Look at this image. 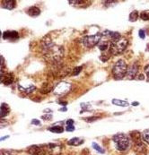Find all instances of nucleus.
<instances>
[{
  "instance_id": "17",
  "label": "nucleus",
  "mask_w": 149,
  "mask_h": 155,
  "mask_svg": "<svg viewBox=\"0 0 149 155\" xmlns=\"http://www.w3.org/2000/svg\"><path fill=\"white\" fill-rule=\"evenodd\" d=\"M83 143V141L82 139L78 138V137H74V138L70 139V140L68 142V144L69 145H73V146H78V145L82 144Z\"/></svg>"
},
{
  "instance_id": "6",
  "label": "nucleus",
  "mask_w": 149,
  "mask_h": 155,
  "mask_svg": "<svg viewBox=\"0 0 149 155\" xmlns=\"http://www.w3.org/2000/svg\"><path fill=\"white\" fill-rule=\"evenodd\" d=\"M72 88V84L68 82H61L58 83L54 89V93L58 96H64L68 94Z\"/></svg>"
},
{
  "instance_id": "11",
  "label": "nucleus",
  "mask_w": 149,
  "mask_h": 155,
  "mask_svg": "<svg viewBox=\"0 0 149 155\" xmlns=\"http://www.w3.org/2000/svg\"><path fill=\"white\" fill-rule=\"evenodd\" d=\"M28 152L31 155H45V151L41 147L32 145L28 149Z\"/></svg>"
},
{
  "instance_id": "34",
  "label": "nucleus",
  "mask_w": 149,
  "mask_h": 155,
  "mask_svg": "<svg viewBox=\"0 0 149 155\" xmlns=\"http://www.w3.org/2000/svg\"><path fill=\"white\" fill-rule=\"evenodd\" d=\"M74 125V120L73 119H68L67 121V126H73Z\"/></svg>"
},
{
  "instance_id": "19",
  "label": "nucleus",
  "mask_w": 149,
  "mask_h": 155,
  "mask_svg": "<svg viewBox=\"0 0 149 155\" xmlns=\"http://www.w3.org/2000/svg\"><path fill=\"white\" fill-rule=\"evenodd\" d=\"M130 136L132 138V140L137 144L138 142H141L140 141V137H141V135L139 134L138 132H132L131 134H130Z\"/></svg>"
},
{
  "instance_id": "40",
  "label": "nucleus",
  "mask_w": 149,
  "mask_h": 155,
  "mask_svg": "<svg viewBox=\"0 0 149 155\" xmlns=\"http://www.w3.org/2000/svg\"><path fill=\"white\" fill-rule=\"evenodd\" d=\"M6 138H8V136H4V137H2V138H1V141H4Z\"/></svg>"
},
{
  "instance_id": "24",
  "label": "nucleus",
  "mask_w": 149,
  "mask_h": 155,
  "mask_svg": "<svg viewBox=\"0 0 149 155\" xmlns=\"http://www.w3.org/2000/svg\"><path fill=\"white\" fill-rule=\"evenodd\" d=\"M140 17L144 21H148L149 20V10H145L140 14Z\"/></svg>"
},
{
  "instance_id": "23",
  "label": "nucleus",
  "mask_w": 149,
  "mask_h": 155,
  "mask_svg": "<svg viewBox=\"0 0 149 155\" xmlns=\"http://www.w3.org/2000/svg\"><path fill=\"white\" fill-rule=\"evenodd\" d=\"M138 12L137 11H133L130 14V22H136L138 18Z\"/></svg>"
},
{
  "instance_id": "26",
  "label": "nucleus",
  "mask_w": 149,
  "mask_h": 155,
  "mask_svg": "<svg viewBox=\"0 0 149 155\" xmlns=\"http://www.w3.org/2000/svg\"><path fill=\"white\" fill-rule=\"evenodd\" d=\"M82 66H77V67H76V68H74V70H73V72H72V75H74V76H76V75H77L81 71H82Z\"/></svg>"
},
{
  "instance_id": "39",
  "label": "nucleus",
  "mask_w": 149,
  "mask_h": 155,
  "mask_svg": "<svg viewBox=\"0 0 149 155\" xmlns=\"http://www.w3.org/2000/svg\"><path fill=\"white\" fill-rule=\"evenodd\" d=\"M60 110H61V111H67V108H63Z\"/></svg>"
},
{
  "instance_id": "2",
  "label": "nucleus",
  "mask_w": 149,
  "mask_h": 155,
  "mask_svg": "<svg viewBox=\"0 0 149 155\" xmlns=\"http://www.w3.org/2000/svg\"><path fill=\"white\" fill-rule=\"evenodd\" d=\"M127 65L126 62L122 59H119V61L115 63V65L112 67L113 77L116 80H121L127 75Z\"/></svg>"
},
{
  "instance_id": "12",
  "label": "nucleus",
  "mask_w": 149,
  "mask_h": 155,
  "mask_svg": "<svg viewBox=\"0 0 149 155\" xmlns=\"http://www.w3.org/2000/svg\"><path fill=\"white\" fill-rule=\"evenodd\" d=\"M135 151L137 152V155H146V146L142 142H138L136 144Z\"/></svg>"
},
{
  "instance_id": "30",
  "label": "nucleus",
  "mask_w": 149,
  "mask_h": 155,
  "mask_svg": "<svg viewBox=\"0 0 149 155\" xmlns=\"http://www.w3.org/2000/svg\"><path fill=\"white\" fill-rule=\"evenodd\" d=\"M66 130L68 131V132H73L75 130V126H67Z\"/></svg>"
},
{
  "instance_id": "33",
  "label": "nucleus",
  "mask_w": 149,
  "mask_h": 155,
  "mask_svg": "<svg viewBox=\"0 0 149 155\" xmlns=\"http://www.w3.org/2000/svg\"><path fill=\"white\" fill-rule=\"evenodd\" d=\"M32 124H33V125H38V126H40V122L39 121V120H37V119H32Z\"/></svg>"
},
{
  "instance_id": "38",
  "label": "nucleus",
  "mask_w": 149,
  "mask_h": 155,
  "mask_svg": "<svg viewBox=\"0 0 149 155\" xmlns=\"http://www.w3.org/2000/svg\"><path fill=\"white\" fill-rule=\"evenodd\" d=\"M132 104H133V106H138V105H139L138 102H133Z\"/></svg>"
},
{
  "instance_id": "21",
  "label": "nucleus",
  "mask_w": 149,
  "mask_h": 155,
  "mask_svg": "<svg viewBox=\"0 0 149 155\" xmlns=\"http://www.w3.org/2000/svg\"><path fill=\"white\" fill-rule=\"evenodd\" d=\"M112 103H113L114 105L120 106V107H127V106L130 105L127 101H122V100H116V99L112 100Z\"/></svg>"
},
{
  "instance_id": "5",
  "label": "nucleus",
  "mask_w": 149,
  "mask_h": 155,
  "mask_svg": "<svg viewBox=\"0 0 149 155\" xmlns=\"http://www.w3.org/2000/svg\"><path fill=\"white\" fill-rule=\"evenodd\" d=\"M101 37H102V33H100V32L94 35L86 36L83 39V43L86 48L91 49L100 43V41L101 40Z\"/></svg>"
},
{
  "instance_id": "15",
  "label": "nucleus",
  "mask_w": 149,
  "mask_h": 155,
  "mask_svg": "<svg viewBox=\"0 0 149 155\" xmlns=\"http://www.w3.org/2000/svg\"><path fill=\"white\" fill-rule=\"evenodd\" d=\"M28 14L32 17H36L40 14V10L37 6H32L28 9Z\"/></svg>"
},
{
  "instance_id": "8",
  "label": "nucleus",
  "mask_w": 149,
  "mask_h": 155,
  "mask_svg": "<svg viewBox=\"0 0 149 155\" xmlns=\"http://www.w3.org/2000/svg\"><path fill=\"white\" fill-rule=\"evenodd\" d=\"M102 36L109 38L110 42H116V41H119L121 39V35L119 32H112V31H104L102 32Z\"/></svg>"
},
{
  "instance_id": "20",
  "label": "nucleus",
  "mask_w": 149,
  "mask_h": 155,
  "mask_svg": "<svg viewBox=\"0 0 149 155\" xmlns=\"http://www.w3.org/2000/svg\"><path fill=\"white\" fill-rule=\"evenodd\" d=\"M141 138L144 142L149 144V129H145L142 134H141Z\"/></svg>"
},
{
  "instance_id": "3",
  "label": "nucleus",
  "mask_w": 149,
  "mask_h": 155,
  "mask_svg": "<svg viewBox=\"0 0 149 155\" xmlns=\"http://www.w3.org/2000/svg\"><path fill=\"white\" fill-rule=\"evenodd\" d=\"M127 44H129V41L126 39H120L119 41H116V42H110L109 50L114 56L119 55L127 49Z\"/></svg>"
},
{
  "instance_id": "14",
  "label": "nucleus",
  "mask_w": 149,
  "mask_h": 155,
  "mask_svg": "<svg viewBox=\"0 0 149 155\" xmlns=\"http://www.w3.org/2000/svg\"><path fill=\"white\" fill-rule=\"evenodd\" d=\"M18 87H19V89H20L21 92H24L25 93H32L36 89V87L34 85H32V84H30L27 87H24V86H22L21 84H19Z\"/></svg>"
},
{
  "instance_id": "37",
  "label": "nucleus",
  "mask_w": 149,
  "mask_h": 155,
  "mask_svg": "<svg viewBox=\"0 0 149 155\" xmlns=\"http://www.w3.org/2000/svg\"><path fill=\"white\" fill-rule=\"evenodd\" d=\"M59 103H60L62 106H66V105H67V102H65V101H60Z\"/></svg>"
},
{
  "instance_id": "4",
  "label": "nucleus",
  "mask_w": 149,
  "mask_h": 155,
  "mask_svg": "<svg viewBox=\"0 0 149 155\" xmlns=\"http://www.w3.org/2000/svg\"><path fill=\"white\" fill-rule=\"evenodd\" d=\"M112 140L116 144L117 150L120 151H126L130 146V138L125 134H117L113 136Z\"/></svg>"
},
{
  "instance_id": "29",
  "label": "nucleus",
  "mask_w": 149,
  "mask_h": 155,
  "mask_svg": "<svg viewBox=\"0 0 149 155\" xmlns=\"http://www.w3.org/2000/svg\"><path fill=\"white\" fill-rule=\"evenodd\" d=\"M138 35L141 39H145V32L144 30H139V32H138Z\"/></svg>"
},
{
  "instance_id": "22",
  "label": "nucleus",
  "mask_w": 149,
  "mask_h": 155,
  "mask_svg": "<svg viewBox=\"0 0 149 155\" xmlns=\"http://www.w3.org/2000/svg\"><path fill=\"white\" fill-rule=\"evenodd\" d=\"M98 46H99V49L101 51H104L106 50L107 49H110V42H101V43H99L98 44Z\"/></svg>"
},
{
  "instance_id": "25",
  "label": "nucleus",
  "mask_w": 149,
  "mask_h": 155,
  "mask_svg": "<svg viewBox=\"0 0 149 155\" xmlns=\"http://www.w3.org/2000/svg\"><path fill=\"white\" fill-rule=\"evenodd\" d=\"M93 147H94L97 151H99V152H101V153H104V152H105V151H104L98 144H96V143H93Z\"/></svg>"
},
{
  "instance_id": "9",
  "label": "nucleus",
  "mask_w": 149,
  "mask_h": 155,
  "mask_svg": "<svg viewBox=\"0 0 149 155\" xmlns=\"http://www.w3.org/2000/svg\"><path fill=\"white\" fill-rule=\"evenodd\" d=\"M14 81V77L12 73L8 74H3L1 75V83L5 85H11Z\"/></svg>"
},
{
  "instance_id": "1",
  "label": "nucleus",
  "mask_w": 149,
  "mask_h": 155,
  "mask_svg": "<svg viewBox=\"0 0 149 155\" xmlns=\"http://www.w3.org/2000/svg\"><path fill=\"white\" fill-rule=\"evenodd\" d=\"M41 50L44 57L48 61L58 64L64 56V50L60 46H57L51 41L49 36H46L41 40Z\"/></svg>"
},
{
  "instance_id": "18",
  "label": "nucleus",
  "mask_w": 149,
  "mask_h": 155,
  "mask_svg": "<svg viewBox=\"0 0 149 155\" xmlns=\"http://www.w3.org/2000/svg\"><path fill=\"white\" fill-rule=\"evenodd\" d=\"M49 131H50L52 133H56V134H61V133H63V131H64V128L61 126H54L52 127H50Z\"/></svg>"
},
{
  "instance_id": "32",
  "label": "nucleus",
  "mask_w": 149,
  "mask_h": 155,
  "mask_svg": "<svg viewBox=\"0 0 149 155\" xmlns=\"http://www.w3.org/2000/svg\"><path fill=\"white\" fill-rule=\"evenodd\" d=\"M1 69H2V73H3V70L5 69V60H4L3 57H1Z\"/></svg>"
},
{
  "instance_id": "10",
  "label": "nucleus",
  "mask_w": 149,
  "mask_h": 155,
  "mask_svg": "<svg viewBox=\"0 0 149 155\" xmlns=\"http://www.w3.org/2000/svg\"><path fill=\"white\" fill-rule=\"evenodd\" d=\"M19 38V34L15 31H6L3 33V39H9V40H15Z\"/></svg>"
},
{
  "instance_id": "36",
  "label": "nucleus",
  "mask_w": 149,
  "mask_h": 155,
  "mask_svg": "<svg viewBox=\"0 0 149 155\" xmlns=\"http://www.w3.org/2000/svg\"><path fill=\"white\" fill-rule=\"evenodd\" d=\"M137 79H139V80H143V79H145V75H140V76H139V77H137Z\"/></svg>"
},
{
  "instance_id": "28",
  "label": "nucleus",
  "mask_w": 149,
  "mask_h": 155,
  "mask_svg": "<svg viewBox=\"0 0 149 155\" xmlns=\"http://www.w3.org/2000/svg\"><path fill=\"white\" fill-rule=\"evenodd\" d=\"M99 118V117H91V118H84V120L87 121V122H93L94 120H97Z\"/></svg>"
},
{
  "instance_id": "31",
  "label": "nucleus",
  "mask_w": 149,
  "mask_h": 155,
  "mask_svg": "<svg viewBox=\"0 0 149 155\" xmlns=\"http://www.w3.org/2000/svg\"><path fill=\"white\" fill-rule=\"evenodd\" d=\"M144 70H145V73L146 74V75H147V76H148V78H149V65H145V66Z\"/></svg>"
},
{
  "instance_id": "13",
  "label": "nucleus",
  "mask_w": 149,
  "mask_h": 155,
  "mask_svg": "<svg viewBox=\"0 0 149 155\" xmlns=\"http://www.w3.org/2000/svg\"><path fill=\"white\" fill-rule=\"evenodd\" d=\"M2 4V7L8 9V10H12L16 6V2L14 1V0H4V1L1 2Z\"/></svg>"
},
{
  "instance_id": "35",
  "label": "nucleus",
  "mask_w": 149,
  "mask_h": 155,
  "mask_svg": "<svg viewBox=\"0 0 149 155\" xmlns=\"http://www.w3.org/2000/svg\"><path fill=\"white\" fill-rule=\"evenodd\" d=\"M83 2V1H79V0H77V1H76V0H74V1H69L70 4H81Z\"/></svg>"
},
{
  "instance_id": "7",
  "label": "nucleus",
  "mask_w": 149,
  "mask_h": 155,
  "mask_svg": "<svg viewBox=\"0 0 149 155\" xmlns=\"http://www.w3.org/2000/svg\"><path fill=\"white\" fill-rule=\"evenodd\" d=\"M138 72V65L137 63H133L132 65H130L129 67H127V77L129 79H134Z\"/></svg>"
},
{
  "instance_id": "16",
  "label": "nucleus",
  "mask_w": 149,
  "mask_h": 155,
  "mask_svg": "<svg viewBox=\"0 0 149 155\" xmlns=\"http://www.w3.org/2000/svg\"><path fill=\"white\" fill-rule=\"evenodd\" d=\"M0 110H1V111H0V116H1V118H3L6 116H7L8 113H9V107H8V105L6 104V103H2L1 104V109H0Z\"/></svg>"
},
{
  "instance_id": "27",
  "label": "nucleus",
  "mask_w": 149,
  "mask_h": 155,
  "mask_svg": "<svg viewBox=\"0 0 149 155\" xmlns=\"http://www.w3.org/2000/svg\"><path fill=\"white\" fill-rule=\"evenodd\" d=\"M1 155H14V153H13L11 151L3 150V151H1Z\"/></svg>"
}]
</instances>
